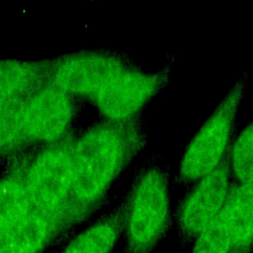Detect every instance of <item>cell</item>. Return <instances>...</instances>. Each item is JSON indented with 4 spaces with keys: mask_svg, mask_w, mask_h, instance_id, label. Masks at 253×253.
<instances>
[{
    "mask_svg": "<svg viewBox=\"0 0 253 253\" xmlns=\"http://www.w3.org/2000/svg\"><path fill=\"white\" fill-rule=\"evenodd\" d=\"M127 197L124 253H152L172 224L167 173L157 165L148 167Z\"/></svg>",
    "mask_w": 253,
    "mask_h": 253,
    "instance_id": "3957f363",
    "label": "cell"
},
{
    "mask_svg": "<svg viewBox=\"0 0 253 253\" xmlns=\"http://www.w3.org/2000/svg\"><path fill=\"white\" fill-rule=\"evenodd\" d=\"M229 165L236 183L253 185V119L231 143Z\"/></svg>",
    "mask_w": 253,
    "mask_h": 253,
    "instance_id": "9a60e30c",
    "label": "cell"
},
{
    "mask_svg": "<svg viewBox=\"0 0 253 253\" xmlns=\"http://www.w3.org/2000/svg\"><path fill=\"white\" fill-rule=\"evenodd\" d=\"M230 176L228 152L221 164L196 182L181 202L176 211L177 235L181 245L192 243L220 213L232 185Z\"/></svg>",
    "mask_w": 253,
    "mask_h": 253,
    "instance_id": "5b68a950",
    "label": "cell"
},
{
    "mask_svg": "<svg viewBox=\"0 0 253 253\" xmlns=\"http://www.w3.org/2000/svg\"><path fill=\"white\" fill-rule=\"evenodd\" d=\"M31 95H19L0 104V151L24 139V114Z\"/></svg>",
    "mask_w": 253,
    "mask_h": 253,
    "instance_id": "5bb4252c",
    "label": "cell"
},
{
    "mask_svg": "<svg viewBox=\"0 0 253 253\" xmlns=\"http://www.w3.org/2000/svg\"><path fill=\"white\" fill-rule=\"evenodd\" d=\"M243 74L219 102L188 144L177 174V181L189 185L216 169L231 146L235 117L247 87Z\"/></svg>",
    "mask_w": 253,
    "mask_h": 253,
    "instance_id": "277c9868",
    "label": "cell"
},
{
    "mask_svg": "<svg viewBox=\"0 0 253 253\" xmlns=\"http://www.w3.org/2000/svg\"><path fill=\"white\" fill-rule=\"evenodd\" d=\"M73 116L71 96L48 83L34 92L24 114V139L47 145L65 137Z\"/></svg>",
    "mask_w": 253,
    "mask_h": 253,
    "instance_id": "ba28073f",
    "label": "cell"
},
{
    "mask_svg": "<svg viewBox=\"0 0 253 253\" xmlns=\"http://www.w3.org/2000/svg\"><path fill=\"white\" fill-rule=\"evenodd\" d=\"M32 210L24 174L15 171L0 180V232Z\"/></svg>",
    "mask_w": 253,
    "mask_h": 253,
    "instance_id": "4fadbf2b",
    "label": "cell"
},
{
    "mask_svg": "<svg viewBox=\"0 0 253 253\" xmlns=\"http://www.w3.org/2000/svg\"><path fill=\"white\" fill-rule=\"evenodd\" d=\"M50 70L42 63L0 59V104L19 95L33 94L44 85Z\"/></svg>",
    "mask_w": 253,
    "mask_h": 253,
    "instance_id": "7c38bea8",
    "label": "cell"
},
{
    "mask_svg": "<svg viewBox=\"0 0 253 253\" xmlns=\"http://www.w3.org/2000/svg\"><path fill=\"white\" fill-rule=\"evenodd\" d=\"M171 70L169 63L155 73L127 67L112 79L93 100L107 121L123 123L134 120L137 113L167 86Z\"/></svg>",
    "mask_w": 253,
    "mask_h": 253,
    "instance_id": "8992f818",
    "label": "cell"
},
{
    "mask_svg": "<svg viewBox=\"0 0 253 253\" xmlns=\"http://www.w3.org/2000/svg\"><path fill=\"white\" fill-rule=\"evenodd\" d=\"M69 136L46 145L24 173L32 209L55 221L65 233L79 223L72 205V146Z\"/></svg>",
    "mask_w": 253,
    "mask_h": 253,
    "instance_id": "7a4b0ae2",
    "label": "cell"
},
{
    "mask_svg": "<svg viewBox=\"0 0 253 253\" xmlns=\"http://www.w3.org/2000/svg\"><path fill=\"white\" fill-rule=\"evenodd\" d=\"M192 253H231V236L224 207L193 241Z\"/></svg>",
    "mask_w": 253,
    "mask_h": 253,
    "instance_id": "2e32d148",
    "label": "cell"
},
{
    "mask_svg": "<svg viewBox=\"0 0 253 253\" xmlns=\"http://www.w3.org/2000/svg\"><path fill=\"white\" fill-rule=\"evenodd\" d=\"M127 66L116 55L86 53L63 58L50 70V84L69 96L92 99Z\"/></svg>",
    "mask_w": 253,
    "mask_h": 253,
    "instance_id": "52a82bcc",
    "label": "cell"
},
{
    "mask_svg": "<svg viewBox=\"0 0 253 253\" xmlns=\"http://www.w3.org/2000/svg\"><path fill=\"white\" fill-rule=\"evenodd\" d=\"M63 233L50 217L32 209L0 232V253H42Z\"/></svg>",
    "mask_w": 253,
    "mask_h": 253,
    "instance_id": "9c48e42d",
    "label": "cell"
},
{
    "mask_svg": "<svg viewBox=\"0 0 253 253\" xmlns=\"http://www.w3.org/2000/svg\"><path fill=\"white\" fill-rule=\"evenodd\" d=\"M139 122L105 121L82 134L72 146V205L79 222L102 202L108 189L143 148Z\"/></svg>",
    "mask_w": 253,
    "mask_h": 253,
    "instance_id": "6da1fadb",
    "label": "cell"
},
{
    "mask_svg": "<svg viewBox=\"0 0 253 253\" xmlns=\"http://www.w3.org/2000/svg\"><path fill=\"white\" fill-rule=\"evenodd\" d=\"M231 253H253V185L233 183L226 203Z\"/></svg>",
    "mask_w": 253,
    "mask_h": 253,
    "instance_id": "8fae6325",
    "label": "cell"
},
{
    "mask_svg": "<svg viewBox=\"0 0 253 253\" xmlns=\"http://www.w3.org/2000/svg\"><path fill=\"white\" fill-rule=\"evenodd\" d=\"M128 197L104 218L74 236L60 253H111L125 229Z\"/></svg>",
    "mask_w": 253,
    "mask_h": 253,
    "instance_id": "30bf717a",
    "label": "cell"
}]
</instances>
